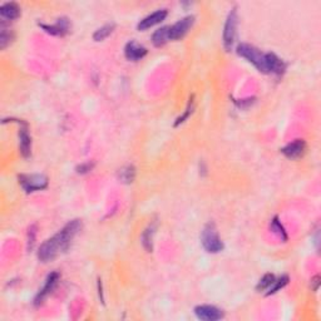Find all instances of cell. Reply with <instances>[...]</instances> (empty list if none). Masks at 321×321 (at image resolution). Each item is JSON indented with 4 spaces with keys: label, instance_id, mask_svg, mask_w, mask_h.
<instances>
[{
    "label": "cell",
    "instance_id": "obj_5",
    "mask_svg": "<svg viewBox=\"0 0 321 321\" xmlns=\"http://www.w3.org/2000/svg\"><path fill=\"white\" fill-rule=\"evenodd\" d=\"M18 180L26 193L46 190L48 187V179L44 174H20Z\"/></svg>",
    "mask_w": 321,
    "mask_h": 321
},
{
    "label": "cell",
    "instance_id": "obj_18",
    "mask_svg": "<svg viewBox=\"0 0 321 321\" xmlns=\"http://www.w3.org/2000/svg\"><path fill=\"white\" fill-rule=\"evenodd\" d=\"M118 177L123 184H132L136 179V168L132 164H128V166L119 169Z\"/></svg>",
    "mask_w": 321,
    "mask_h": 321
},
{
    "label": "cell",
    "instance_id": "obj_22",
    "mask_svg": "<svg viewBox=\"0 0 321 321\" xmlns=\"http://www.w3.org/2000/svg\"><path fill=\"white\" fill-rule=\"evenodd\" d=\"M275 281V276L272 274H266L264 276V277L260 280V282L257 283L256 286V290L257 291H264L266 290V289H269L270 286L272 285V282Z\"/></svg>",
    "mask_w": 321,
    "mask_h": 321
},
{
    "label": "cell",
    "instance_id": "obj_17",
    "mask_svg": "<svg viewBox=\"0 0 321 321\" xmlns=\"http://www.w3.org/2000/svg\"><path fill=\"white\" fill-rule=\"evenodd\" d=\"M169 41V26L157 29L152 35V43L155 47H163Z\"/></svg>",
    "mask_w": 321,
    "mask_h": 321
},
{
    "label": "cell",
    "instance_id": "obj_8",
    "mask_svg": "<svg viewBox=\"0 0 321 321\" xmlns=\"http://www.w3.org/2000/svg\"><path fill=\"white\" fill-rule=\"evenodd\" d=\"M12 121L19 123V150L23 157H29L31 153V138L29 134L28 124L22 119H12Z\"/></svg>",
    "mask_w": 321,
    "mask_h": 321
},
{
    "label": "cell",
    "instance_id": "obj_1",
    "mask_svg": "<svg viewBox=\"0 0 321 321\" xmlns=\"http://www.w3.org/2000/svg\"><path fill=\"white\" fill-rule=\"evenodd\" d=\"M81 230L82 222L79 220H73V221L68 222L59 232L42 243L38 250V259L42 262L53 261L58 255L68 250L72 241Z\"/></svg>",
    "mask_w": 321,
    "mask_h": 321
},
{
    "label": "cell",
    "instance_id": "obj_28",
    "mask_svg": "<svg viewBox=\"0 0 321 321\" xmlns=\"http://www.w3.org/2000/svg\"><path fill=\"white\" fill-rule=\"evenodd\" d=\"M98 290H99V298H100V301L104 302V299H103V294H102V282H100V280H98Z\"/></svg>",
    "mask_w": 321,
    "mask_h": 321
},
{
    "label": "cell",
    "instance_id": "obj_2",
    "mask_svg": "<svg viewBox=\"0 0 321 321\" xmlns=\"http://www.w3.org/2000/svg\"><path fill=\"white\" fill-rule=\"evenodd\" d=\"M236 52L240 57L245 58L248 62L259 69L262 73H267L266 70V53H262L261 50L257 49L256 47L250 46V44H240L236 48Z\"/></svg>",
    "mask_w": 321,
    "mask_h": 321
},
{
    "label": "cell",
    "instance_id": "obj_3",
    "mask_svg": "<svg viewBox=\"0 0 321 321\" xmlns=\"http://www.w3.org/2000/svg\"><path fill=\"white\" fill-rule=\"evenodd\" d=\"M201 243L208 254H219L224 250L225 245L219 236L215 224H207L201 233Z\"/></svg>",
    "mask_w": 321,
    "mask_h": 321
},
{
    "label": "cell",
    "instance_id": "obj_20",
    "mask_svg": "<svg viewBox=\"0 0 321 321\" xmlns=\"http://www.w3.org/2000/svg\"><path fill=\"white\" fill-rule=\"evenodd\" d=\"M14 39V34L10 30V28L5 26L4 23H2V31H0V49H5L12 41Z\"/></svg>",
    "mask_w": 321,
    "mask_h": 321
},
{
    "label": "cell",
    "instance_id": "obj_7",
    "mask_svg": "<svg viewBox=\"0 0 321 321\" xmlns=\"http://www.w3.org/2000/svg\"><path fill=\"white\" fill-rule=\"evenodd\" d=\"M195 315L200 320L203 321H217L225 317L224 311L221 309L212 305H200L195 307Z\"/></svg>",
    "mask_w": 321,
    "mask_h": 321
},
{
    "label": "cell",
    "instance_id": "obj_15",
    "mask_svg": "<svg viewBox=\"0 0 321 321\" xmlns=\"http://www.w3.org/2000/svg\"><path fill=\"white\" fill-rule=\"evenodd\" d=\"M0 15L7 20H14L20 15L19 5L15 3H5L0 8Z\"/></svg>",
    "mask_w": 321,
    "mask_h": 321
},
{
    "label": "cell",
    "instance_id": "obj_14",
    "mask_svg": "<svg viewBox=\"0 0 321 321\" xmlns=\"http://www.w3.org/2000/svg\"><path fill=\"white\" fill-rule=\"evenodd\" d=\"M266 70L267 73L282 76L286 70V63L274 53H266Z\"/></svg>",
    "mask_w": 321,
    "mask_h": 321
},
{
    "label": "cell",
    "instance_id": "obj_24",
    "mask_svg": "<svg viewBox=\"0 0 321 321\" xmlns=\"http://www.w3.org/2000/svg\"><path fill=\"white\" fill-rule=\"evenodd\" d=\"M192 110H193V97L190 98V102H188L187 104V108H186L185 113L182 116H180L179 118L176 119V122H174V127H179L180 124H182L184 122H186V119L190 117L191 113H192Z\"/></svg>",
    "mask_w": 321,
    "mask_h": 321
},
{
    "label": "cell",
    "instance_id": "obj_26",
    "mask_svg": "<svg viewBox=\"0 0 321 321\" xmlns=\"http://www.w3.org/2000/svg\"><path fill=\"white\" fill-rule=\"evenodd\" d=\"M93 167H94V163H91V162H86V163H82L81 166L77 167V172L78 173H88V172H91L93 169Z\"/></svg>",
    "mask_w": 321,
    "mask_h": 321
},
{
    "label": "cell",
    "instance_id": "obj_27",
    "mask_svg": "<svg viewBox=\"0 0 321 321\" xmlns=\"http://www.w3.org/2000/svg\"><path fill=\"white\" fill-rule=\"evenodd\" d=\"M319 280H320L319 276H315V277L311 280V283H314V288H312V290L314 291H316L317 289H319V283H320Z\"/></svg>",
    "mask_w": 321,
    "mask_h": 321
},
{
    "label": "cell",
    "instance_id": "obj_11",
    "mask_svg": "<svg viewBox=\"0 0 321 321\" xmlns=\"http://www.w3.org/2000/svg\"><path fill=\"white\" fill-rule=\"evenodd\" d=\"M148 50L145 47L140 46L136 41H131L126 44L124 48V55L131 62H138V60L143 59L147 55Z\"/></svg>",
    "mask_w": 321,
    "mask_h": 321
},
{
    "label": "cell",
    "instance_id": "obj_9",
    "mask_svg": "<svg viewBox=\"0 0 321 321\" xmlns=\"http://www.w3.org/2000/svg\"><path fill=\"white\" fill-rule=\"evenodd\" d=\"M306 152V142L304 139H295L286 145L285 147L281 150L285 157L290 158V160H296V158L302 157Z\"/></svg>",
    "mask_w": 321,
    "mask_h": 321
},
{
    "label": "cell",
    "instance_id": "obj_13",
    "mask_svg": "<svg viewBox=\"0 0 321 321\" xmlns=\"http://www.w3.org/2000/svg\"><path fill=\"white\" fill-rule=\"evenodd\" d=\"M48 34H52L55 37H63L68 33L69 29H70V22L68 20V18H59L57 20V23L53 24V25H47V24H39Z\"/></svg>",
    "mask_w": 321,
    "mask_h": 321
},
{
    "label": "cell",
    "instance_id": "obj_4",
    "mask_svg": "<svg viewBox=\"0 0 321 321\" xmlns=\"http://www.w3.org/2000/svg\"><path fill=\"white\" fill-rule=\"evenodd\" d=\"M237 9L232 8L229 15H227L226 23H225L224 26V47L227 52H231V49L233 48V44H235L236 33H237Z\"/></svg>",
    "mask_w": 321,
    "mask_h": 321
},
{
    "label": "cell",
    "instance_id": "obj_16",
    "mask_svg": "<svg viewBox=\"0 0 321 321\" xmlns=\"http://www.w3.org/2000/svg\"><path fill=\"white\" fill-rule=\"evenodd\" d=\"M155 233H156L155 224L150 225V226L143 231V233H142L140 240H142V245H143V247L146 248L147 253H152V250H153V236H155Z\"/></svg>",
    "mask_w": 321,
    "mask_h": 321
},
{
    "label": "cell",
    "instance_id": "obj_21",
    "mask_svg": "<svg viewBox=\"0 0 321 321\" xmlns=\"http://www.w3.org/2000/svg\"><path fill=\"white\" fill-rule=\"evenodd\" d=\"M288 283H289V276L283 275V276H281V277H278L277 280L275 278V281L272 282V285L270 286L269 289H267L269 291L266 293V296L274 295V294L277 293V291H280L281 289L285 288V286L288 285Z\"/></svg>",
    "mask_w": 321,
    "mask_h": 321
},
{
    "label": "cell",
    "instance_id": "obj_10",
    "mask_svg": "<svg viewBox=\"0 0 321 321\" xmlns=\"http://www.w3.org/2000/svg\"><path fill=\"white\" fill-rule=\"evenodd\" d=\"M58 280H59V274H58V272L54 271L48 276L43 289L39 290L38 295H37L35 299H34V305H35V306H39V305L43 304L44 300L47 299V296L55 289V286H57V283H58Z\"/></svg>",
    "mask_w": 321,
    "mask_h": 321
},
{
    "label": "cell",
    "instance_id": "obj_6",
    "mask_svg": "<svg viewBox=\"0 0 321 321\" xmlns=\"http://www.w3.org/2000/svg\"><path fill=\"white\" fill-rule=\"evenodd\" d=\"M193 24H195V17L193 15H188V17L182 18L181 20H179L173 25L169 26V39L171 41H180V39H182L190 31Z\"/></svg>",
    "mask_w": 321,
    "mask_h": 321
},
{
    "label": "cell",
    "instance_id": "obj_25",
    "mask_svg": "<svg viewBox=\"0 0 321 321\" xmlns=\"http://www.w3.org/2000/svg\"><path fill=\"white\" fill-rule=\"evenodd\" d=\"M35 235H37V226H30L29 227L28 232V250H31L35 242Z\"/></svg>",
    "mask_w": 321,
    "mask_h": 321
},
{
    "label": "cell",
    "instance_id": "obj_19",
    "mask_svg": "<svg viewBox=\"0 0 321 321\" xmlns=\"http://www.w3.org/2000/svg\"><path fill=\"white\" fill-rule=\"evenodd\" d=\"M113 30H115V24H105L102 28L95 30V33L93 34V39L95 42L104 41V39H107L113 33Z\"/></svg>",
    "mask_w": 321,
    "mask_h": 321
},
{
    "label": "cell",
    "instance_id": "obj_12",
    "mask_svg": "<svg viewBox=\"0 0 321 321\" xmlns=\"http://www.w3.org/2000/svg\"><path fill=\"white\" fill-rule=\"evenodd\" d=\"M167 14H168V12H167L166 9L156 10L155 13H152V14L148 15V17L143 18V19L138 23V25H137L138 30H147V29L157 25V24H160L161 22H163V20L166 19Z\"/></svg>",
    "mask_w": 321,
    "mask_h": 321
},
{
    "label": "cell",
    "instance_id": "obj_23",
    "mask_svg": "<svg viewBox=\"0 0 321 321\" xmlns=\"http://www.w3.org/2000/svg\"><path fill=\"white\" fill-rule=\"evenodd\" d=\"M271 230L274 231L275 233H277V235L280 236V237L282 238L283 241L288 240V235H286L285 229H283L282 225L280 224V221H278L277 217H275V219L272 220V222H271Z\"/></svg>",
    "mask_w": 321,
    "mask_h": 321
}]
</instances>
